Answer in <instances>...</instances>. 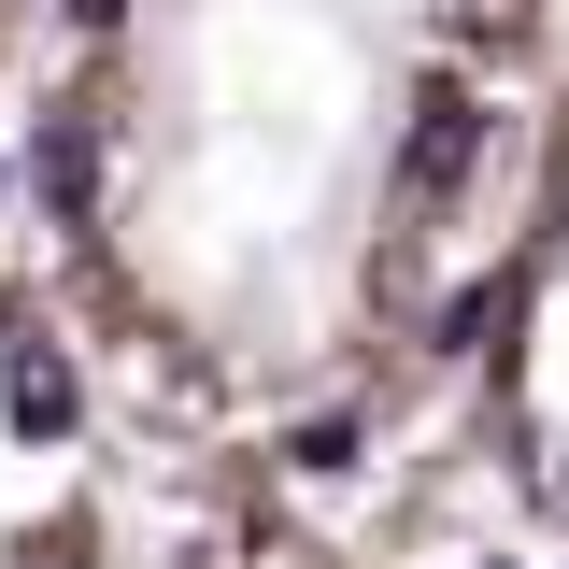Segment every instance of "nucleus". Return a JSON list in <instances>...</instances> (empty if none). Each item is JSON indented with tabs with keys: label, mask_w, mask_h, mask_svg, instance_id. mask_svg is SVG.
<instances>
[{
	"label": "nucleus",
	"mask_w": 569,
	"mask_h": 569,
	"mask_svg": "<svg viewBox=\"0 0 569 569\" xmlns=\"http://www.w3.org/2000/svg\"><path fill=\"white\" fill-rule=\"evenodd\" d=\"M43 569H370L328 527H299L284 498H171V512H114Z\"/></svg>",
	"instance_id": "obj_2"
},
{
	"label": "nucleus",
	"mask_w": 569,
	"mask_h": 569,
	"mask_svg": "<svg viewBox=\"0 0 569 569\" xmlns=\"http://www.w3.org/2000/svg\"><path fill=\"white\" fill-rule=\"evenodd\" d=\"M29 29H58V0H0V71L29 58Z\"/></svg>",
	"instance_id": "obj_3"
},
{
	"label": "nucleus",
	"mask_w": 569,
	"mask_h": 569,
	"mask_svg": "<svg viewBox=\"0 0 569 569\" xmlns=\"http://www.w3.org/2000/svg\"><path fill=\"white\" fill-rule=\"evenodd\" d=\"M569 0H58L29 200L114 385L171 427H313L498 284Z\"/></svg>",
	"instance_id": "obj_1"
}]
</instances>
